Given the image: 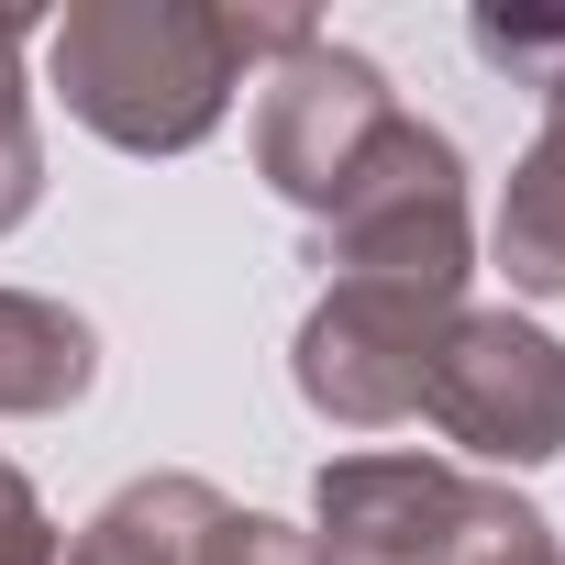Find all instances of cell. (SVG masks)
<instances>
[{
    "label": "cell",
    "instance_id": "5b68a950",
    "mask_svg": "<svg viewBox=\"0 0 565 565\" xmlns=\"http://www.w3.org/2000/svg\"><path fill=\"white\" fill-rule=\"evenodd\" d=\"M444 322L455 311H433V300H399V289H322V311L300 322V399L322 411V422H344V433H388V422H411L422 411V388H433V344H444Z\"/></svg>",
    "mask_w": 565,
    "mask_h": 565
},
{
    "label": "cell",
    "instance_id": "8fae6325",
    "mask_svg": "<svg viewBox=\"0 0 565 565\" xmlns=\"http://www.w3.org/2000/svg\"><path fill=\"white\" fill-rule=\"evenodd\" d=\"M466 45H477L488 67H510L521 89L565 100V12H477V23H466Z\"/></svg>",
    "mask_w": 565,
    "mask_h": 565
},
{
    "label": "cell",
    "instance_id": "9c48e42d",
    "mask_svg": "<svg viewBox=\"0 0 565 565\" xmlns=\"http://www.w3.org/2000/svg\"><path fill=\"white\" fill-rule=\"evenodd\" d=\"M499 266H510V289H532V300L565 289V100H543V134H532L521 167H510V200H499Z\"/></svg>",
    "mask_w": 565,
    "mask_h": 565
},
{
    "label": "cell",
    "instance_id": "52a82bcc",
    "mask_svg": "<svg viewBox=\"0 0 565 565\" xmlns=\"http://www.w3.org/2000/svg\"><path fill=\"white\" fill-rule=\"evenodd\" d=\"M222 488L211 477H134L78 543H67V565H200V543L222 532Z\"/></svg>",
    "mask_w": 565,
    "mask_h": 565
},
{
    "label": "cell",
    "instance_id": "30bf717a",
    "mask_svg": "<svg viewBox=\"0 0 565 565\" xmlns=\"http://www.w3.org/2000/svg\"><path fill=\"white\" fill-rule=\"evenodd\" d=\"M45 23L23 0H0V233H12L34 200H45V145H34V100H23V45Z\"/></svg>",
    "mask_w": 565,
    "mask_h": 565
},
{
    "label": "cell",
    "instance_id": "277c9868",
    "mask_svg": "<svg viewBox=\"0 0 565 565\" xmlns=\"http://www.w3.org/2000/svg\"><path fill=\"white\" fill-rule=\"evenodd\" d=\"M388 122H399L388 78H377L355 45L311 34V45L277 56V78H266V100H255V167H266V189H277V200L333 211V200H344V178L366 167V145H377Z\"/></svg>",
    "mask_w": 565,
    "mask_h": 565
},
{
    "label": "cell",
    "instance_id": "8992f818",
    "mask_svg": "<svg viewBox=\"0 0 565 565\" xmlns=\"http://www.w3.org/2000/svg\"><path fill=\"white\" fill-rule=\"evenodd\" d=\"M488 499L499 488H477L433 455H344L311 488V510H322L311 565H466Z\"/></svg>",
    "mask_w": 565,
    "mask_h": 565
},
{
    "label": "cell",
    "instance_id": "ba28073f",
    "mask_svg": "<svg viewBox=\"0 0 565 565\" xmlns=\"http://www.w3.org/2000/svg\"><path fill=\"white\" fill-rule=\"evenodd\" d=\"M100 377V333L67 311V300H34V289H0V422H34V411H67L78 388Z\"/></svg>",
    "mask_w": 565,
    "mask_h": 565
},
{
    "label": "cell",
    "instance_id": "4fadbf2b",
    "mask_svg": "<svg viewBox=\"0 0 565 565\" xmlns=\"http://www.w3.org/2000/svg\"><path fill=\"white\" fill-rule=\"evenodd\" d=\"M200 565H311V532L266 521V510H222V532L200 543Z\"/></svg>",
    "mask_w": 565,
    "mask_h": 565
},
{
    "label": "cell",
    "instance_id": "3957f363",
    "mask_svg": "<svg viewBox=\"0 0 565 565\" xmlns=\"http://www.w3.org/2000/svg\"><path fill=\"white\" fill-rule=\"evenodd\" d=\"M422 411L488 466H554L565 455V344L521 311H455L433 344Z\"/></svg>",
    "mask_w": 565,
    "mask_h": 565
},
{
    "label": "cell",
    "instance_id": "5bb4252c",
    "mask_svg": "<svg viewBox=\"0 0 565 565\" xmlns=\"http://www.w3.org/2000/svg\"><path fill=\"white\" fill-rule=\"evenodd\" d=\"M0 565H67V543H56V521H45L23 466H0Z\"/></svg>",
    "mask_w": 565,
    "mask_h": 565
},
{
    "label": "cell",
    "instance_id": "6da1fadb",
    "mask_svg": "<svg viewBox=\"0 0 565 565\" xmlns=\"http://www.w3.org/2000/svg\"><path fill=\"white\" fill-rule=\"evenodd\" d=\"M67 111L122 156H189L255 56L311 45L300 12H211V0H78L45 34Z\"/></svg>",
    "mask_w": 565,
    "mask_h": 565
},
{
    "label": "cell",
    "instance_id": "7c38bea8",
    "mask_svg": "<svg viewBox=\"0 0 565 565\" xmlns=\"http://www.w3.org/2000/svg\"><path fill=\"white\" fill-rule=\"evenodd\" d=\"M466 565H565V543H554V521L532 510V499H488V521H477V543H466Z\"/></svg>",
    "mask_w": 565,
    "mask_h": 565
},
{
    "label": "cell",
    "instance_id": "7a4b0ae2",
    "mask_svg": "<svg viewBox=\"0 0 565 565\" xmlns=\"http://www.w3.org/2000/svg\"><path fill=\"white\" fill-rule=\"evenodd\" d=\"M322 266L344 289H399V300H433V311H466V266H477V233H466V156L433 134V122H388L366 145V167L344 178V200L322 211Z\"/></svg>",
    "mask_w": 565,
    "mask_h": 565
}]
</instances>
